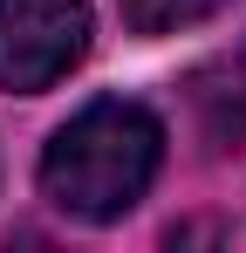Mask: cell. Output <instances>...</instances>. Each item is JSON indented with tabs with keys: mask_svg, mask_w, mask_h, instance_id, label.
<instances>
[{
	"mask_svg": "<svg viewBox=\"0 0 246 253\" xmlns=\"http://www.w3.org/2000/svg\"><path fill=\"white\" fill-rule=\"evenodd\" d=\"M192 103H199V124L212 144H246V48L219 55L212 69L192 76Z\"/></svg>",
	"mask_w": 246,
	"mask_h": 253,
	"instance_id": "cell-3",
	"label": "cell"
},
{
	"mask_svg": "<svg viewBox=\"0 0 246 253\" xmlns=\"http://www.w3.org/2000/svg\"><path fill=\"white\" fill-rule=\"evenodd\" d=\"M89 55V0H0V89L41 96Z\"/></svg>",
	"mask_w": 246,
	"mask_h": 253,
	"instance_id": "cell-2",
	"label": "cell"
},
{
	"mask_svg": "<svg viewBox=\"0 0 246 253\" xmlns=\"http://www.w3.org/2000/svg\"><path fill=\"white\" fill-rule=\"evenodd\" d=\"M219 7H233V0H123V21L137 35H178V28H192Z\"/></svg>",
	"mask_w": 246,
	"mask_h": 253,
	"instance_id": "cell-4",
	"label": "cell"
},
{
	"mask_svg": "<svg viewBox=\"0 0 246 253\" xmlns=\"http://www.w3.org/2000/svg\"><path fill=\"white\" fill-rule=\"evenodd\" d=\"M164 165V130L144 103H89L48 137L41 151V192L69 219H123L151 192Z\"/></svg>",
	"mask_w": 246,
	"mask_h": 253,
	"instance_id": "cell-1",
	"label": "cell"
}]
</instances>
